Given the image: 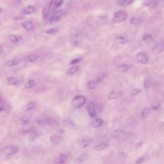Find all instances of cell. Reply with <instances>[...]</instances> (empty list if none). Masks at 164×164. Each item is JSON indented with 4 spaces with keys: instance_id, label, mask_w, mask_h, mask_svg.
<instances>
[{
    "instance_id": "obj_13",
    "label": "cell",
    "mask_w": 164,
    "mask_h": 164,
    "mask_svg": "<svg viewBox=\"0 0 164 164\" xmlns=\"http://www.w3.org/2000/svg\"><path fill=\"white\" fill-rule=\"evenodd\" d=\"M63 139V138L61 135H58V134H55L51 136L50 137V141L51 142H53L54 144H58L59 142H61Z\"/></svg>"
},
{
    "instance_id": "obj_33",
    "label": "cell",
    "mask_w": 164,
    "mask_h": 164,
    "mask_svg": "<svg viewBox=\"0 0 164 164\" xmlns=\"http://www.w3.org/2000/svg\"><path fill=\"white\" fill-rule=\"evenodd\" d=\"M57 31H58L57 28H50L49 30H47V31L46 32V33H47V34H54V33H55L56 32H57Z\"/></svg>"
},
{
    "instance_id": "obj_14",
    "label": "cell",
    "mask_w": 164,
    "mask_h": 164,
    "mask_svg": "<svg viewBox=\"0 0 164 164\" xmlns=\"http://www.w3.org/2000/svg\"><path fill=\"white\" fill-rule=\"evenodd\" d=\"M19 64V61L18 60L16 59H12V60H8V61L5 62V66H7V67H14V66H17Z\"/></svg>"
},
{
    "instance_id": "obj_39",
    "label": "cell",
    "mask_w": 164,
    "mask_h": 164,
    "mask_svg": "<svg viewBox=\"0 0 164 164\" xmlns=\"http://www.w3.org/2000/svg\"><path fill=\"white\" fill-rule=\"evenodd\" d=\"M151 3H152L151 0H144V3L146 5H149V4H151Z\"/></svg>"
},
{
    "instance_id": "obj_15",
    "label": "cell",
    "mask_w": 164,
    "mask_h": 164,
    "mask_svg": "<svg viewBox=\"0 0 164 164\" xmlns=\"http://www.w3.org/2000/svg\"><path fill=\"white\" fill-rule=\"evenodd\" d=\"M22 27L25 30H28V31H31V30H33L34 28V26L33 23L32 22H30V21H26V22L23 23Z\"/></svg>"
},
{
    "instance_id": "obj_32",
    "label": "cell",
    "mask_w": 164,
    "mask_h": 164,
    "mask_svg": "<svg viewBox=\"0 0 164 164\" xmlns=\"http://www.w3.org/2000/svg\"><path fill=\"white\" fill-rule=\"evenodd\" d=\"M140 23V19L137 18H132L130 19V23L131 24H137Z\"/></svg>"
},
{
    "instance_id": "obj_20",
    "label": "cell",
    "mask_w": 164,
    "mask_h": 164,
    "mask_svg": "<svg viewBox=\"0 0 164 164\" xmlns=\"http://www.w3.org/2000/svg\"><path fill=\"white\" fill-rule=\"evenodd\" d=\"M103 124V120L100 118H98L96 119H95L92 122V126L93 128H99Z\"/></svg>"
},
{
    "instance_id": "obj_21",
    "label": "cell",
    "mask_w": 164,
    "mask_h": 164,
    "mask_svg": "<svg viewBox=\"0 0 164 164\" xmlns=\"http://www.w3.org/2000/svg\"><path fill=\"white\" fill-rule=\"evenodd\" d=\"M22 39V37L18 35H11L9 37V40L12 43H17Z\"/></svg>"
},
{
    "instance_id": "obj_29",
    "label": "cell",
    "mask_w": 164,
    "mask_h": 164,
    "mask_svg": "<svg viewBox=\"0 0 164 164\" xmlns=\"http://www.w3.org/2000/svg\"><path fill=\"white\" fill-rule=\"evenodd\" d=\"M87 154H82L81 155H80L79 157H78L77 158H76V162H83L85 161L86 159H87Z\"/></svg>"
},
{
    "instance_id": "obj_16",
    "label": "cell",
    "mask_w": 164,
    "mask_h": 164,
    "mask_svg": "<svg viewBox=\"0 0 164 164\" xmlns=\"http://www.w3.org/2000/svg\"><path fill=\"white\" fill-rule=\"evenodd\" d=\"M92 142H93V140L91 139H83L80 142V146L83 148H87V147H88L92 144Z\"/></svg>"
},
{
    "instance_id": "obj_3",
    "label": "cell",
    "mask_w": 164,
    "mask_h": 164,
    "mask_svg": "<svg viewBox=\"0 0 164 164\" xmlns=\"http://www.w3.org/2000/svg\"><path fill=\"white\" fill-rule=\"evenodd\" d=\"M128 18V14L125 11H118L114 13L113 21L115 23H121L126 20Z\"/></svg>"
},
{
    "instance_id": "obj_31",
    "label": "cell",
    "mask_w": 164,
    "mask_h": 164,
    "mask_svg": "<svg viewBox=\"0 0 164 164\" xmlns=\"http://www.w3.org/2000/svg\"><path fill=\"white\" fill-rule=\"evenodd\" d=\"M151 85V81L149 78H146L144 83V87L145 89H148Z\"/></svg>"
},
{
    "instance_id": "obj_5",
    "label": "cell",
    "mask_w": 164,
    "mask_h": 164,
    "mask_svg": "<svg viewBox=\"0 0 164 164\" xmlns=\"http://www.w3.org/2000/svg\"><path fill=\"white\" fill-rule=\"evenodd\" d=\"M63 2L64 0H51L48 7L51 14H53L56 11V10H57V8L60 7L62 5Z\"/></svg>"
},
{
    "instance_id": "obj_19",
    "label": "cell",
    "mask_w": 164,
    "mask_h": 164,
    "mask_svg": "<svg viewBox=\"0 0 164 164\" xmlns=\"http://www.w3.org/2000/svg\"><path fill=\"white\" fill-rule=\"evenodd\" d=\"M79 69V66H73L69 69L66 72V74L67 75H72L78 71Z\"/></svg>"
},
{
    "instance_id": "obj_28",
    "label": "cell",
    "mask_w": 164,
    "mask_h": 164,
    "mask_svg": "<svg viewBox=\"0 0 164 164\" xmlns=\"http://www.w3.org/2000/svg\"><path fill=\"white\" fill-rule=\"evenodd\" d=\"M35 103L34 102H30L29 103H28V104L26 105L25 108H24V110L26 111H30L32 109H33L34 108H35Z\"/></svg>"
},
{
    "instance_id": "obj_11",
    "label": "cell",
    "mask_w": 164,
    "mask_h": 164,
    "mask_svg": "<svg viewBox=\"0 0 164 164\" xmlns=\"http://www.w3.org/2000/svg\"><path fill=\"white\" fill-rule=\"evenodd\" d=\"M51 15H52V14H51V13L49 9L48 6H46L44 8H43L42 16H43V18H44V19L45 20L48 21Z\"/></svg>"
},
{
    "instance_id": "obj_2",
    "label": "cell",
    "mask_w": 164,
    "mask_h": 164,
    "mask_svg": "<svg viewBox=\"0 0 164 164\" xmlns=\"http://www.w3.org/2000/svg\"><path fill=\"white\" fill-rule=\"evenodd\" d=\"M87 99L83 96H77L72 100V105L76 109H79L85 104Z\"/></svg>"
},
{
    "instance_id": "obj_35",
    "label": "cell",
    "mask_w": 164,
    "mask_h": 164,
    "mask_svg": "<svg viewBox=\"0 0 164 164\" xmlns=\"http://www.w3.org/2000/svg\"><path fill=\"white\" fill-rule=\"evenodd\" d=\"M117 40L119 43H120V44H124V43H126L127 42V40L126 39V38L123 37H121V36L118 37Z\"/></svg>"
},
{
    "instance_id": "obj_4",
    "label": "cell",
    "mask_w": 164,
    "mask_h": 164,
    "mask_svg": "<svg viewBox=\"0 0 164 164\" xmlns=\"http://www.w3.org/2000/svg\"><path fill=\"white\" fill-rule=\"evenodd\" d=\"M64 14V12L63 10L60 9V10H56L53 14L51 16L50 18L49 19L48 21H47V22H49L50 23L57 22V21H58L62 18Z\"/></svg>"
},
{
    "instance_id": "obj_9",
    "label": "cell",
    "mask_w": 164,
    "mask_h": 164,
    "mask_svg": "<svg viewBox=\"0 0 164 164\" xmlns=\"http://www.w3.org/2000/svg\"><path fill=\"white\" fill-rule=\"evenodd\" d=\"M68 158V156L66 154H60L56 159V163L57 164H64L66 163Z\"/></svg>"
},
{
    "instance_id": "obj_30",
    "label": "cell",
    "mask_w": 164,
    "mask_h": 164,
    "mask_svg": "<svg viewBox=\"0 0 164 164\" xmlns=\"http://www.w3.org/2000/svg\"><path fill=\"white\" fill-rule=\"evenodd\" d=\"M97 83H98V82L97 81V80H92V81H90L88 84H87V86H88V88L89 89H93L95 87H96Z\"/></svg>"
},
{
    "instance_id": "obj_34",
    "label": "cell",
    "mask_w": 164,
    "mask_h": 164,
    "mask_svg": "<svg viewBox=\"0 0 164 164\" xmlns=\"http://www.w3.org/2000/svg\"><path fill=\"white\" fill-rule=\"evenodd\" d=\"M140 92H141V90L140 89H133V90H132V91L131 92V95L132 96H135Z\"/></svg>"
},
{
    "instance_id": "obj_40",
    "label": "cell",
    "mask_w": 164,
    "mask_h": 164,
    "mask_svg": "<svg viewBox=\"0 0 164 164\" xmlns=\"http://www.w3.org/2000/svg\"><path fill=\"white\" fill-rule=\"evenodd\" d=\"M142 160H143V158H139V159H138L136 161V163H140Z\"/></svg>"
},
{
    "instance_id": "obj_7",
    "label": "cell",
    "mask_w": 164,
    "mask_h": 164,
    "mask_svg": "<svg viewBox=\"0 0 164 164\" xmlns=\"http://www.w3.org/2000/svg\"><path fill=\"white\" fill-rule=\"evenodd\" d=\"M87 112L89 115L91 117H94L96 115V107L95 103L93 102H89L87 105Z\"/></svg>"
},
{
    "instance_id": "obj_17",
    "label": "cell",
    "mask_w": 164,
    "mask_h": 164,
    "mask_svg": "<svg viewBox=\"0 0 164 164\" xmlns=\"http://www.w3.org/2000/svg\"><path fill=\"white\" fill-rule=\"evenodd\" d=\"M129 68H130V66H129L128 64H122L120 65L117 67V70L119 72H126L128 71Z\"/></svg>"
},
{
    "instance_id": "obj_1",
    "label": "cell",
    "mask_w": 164,
    "mask_h": 164,
    "mask_svg": "<svg viewBox=\"0 0 164 164\" xmlns=\"http://www.w3.org/2000/svg\"><path fill=\"white\" fill-rule=\"evenodd\" d=\"M19 147L16 145H8L4 147L3 149V153L8 156H12L16 154L19 151Z\"/></svg>"
},
{
    "instance_id": "obj_37",
    "label": "cell",
    "mask_w": 164,
    "mask_h": 164,
    "mask_svg": "<svg viewBox=\"0 0 164 164\" xmlns=\"http://www.w3.org/2000/svg\"><path fill=\"white\" fill-rule=\"evenodd\" d=\"M80 61H81V58H79L72 59L71 61V62H70V64H76L77 63L80 62Z\"/></svg>"
},
{
    "instance_id": "obj_27",
    "label": "cell",
    "mask_w": 164,
    "mask_h": 164,
    "mask_svg": "<svg viewBox=\"0 0 164 164\" xmlns=\"http://www.w3.org/2000/svg\"><path fill=\"white\" fill-rule=\"evenodd\" d=\"M36 85V82L33 80H29L25 84L26 89H31Z\"/></svg>"
},
{
    "instance_id": "obj_8",
    "label": "cell",
    "mask_w": 164,
    "mask_h": 164,
    "mask_svg": "<svg viewBox=\"0 0 164 164\" xmlns=\"http://www.w3.org/2000/svg\"><path fill=\"white\" fill-rule=\"evenodd\" d=\"M164 49V43L163 42H159L154 44L152 47V51L154 53H160Z\"/></svg>"
},
{
    "instance_id": "obj_23",
    "label": "cell",
    "mask_w": 164,
    "mask_h": 164,
    "mask_svg": "<svg viewBox=\"0 0 164 164\" xmlns=\"http://www.w3.org/2000/svg\"><path fill=\"white\" fill-rule=\"evenodd\" d=\"M121 94L120 92H110L109 95V99L110 100H116V99H118Z\"/></svg>"
},
{
    "instance_id": "obj_26",
    "label": "cell",
    "mask_w": 164,
    "mask_h": 164,
    "mask_svg": "<svg viewBox=\"0 0 164 164\" xmlns=\"http://www.w3.org/2000/svg\"><path fill=\"white\" fill-rule=\"evenodd\" d=\"M133 1L134 0H119V4L122 7H126L130 5Z\"/></svg>"
},
{
    "instance_id": "obj_24",
    "label": "cell",
    "mask_w": 164,
    "mask_h": 164,
    "mask_svg": "<svg viewBox=\"0 0 164 164\" xmlns=\"http://www.w3.org/2000/svg\"><path fill=\"white\" fill-rule=\"evenodd\" d=\"M37 58H38L37 56H36L35 55H30L27 56V57L24 58V60H25V62H33L36 61Z\"/></svg>"
},
{
    "instance_id": "obj_25",
    "label": "cell",
    "mask_w": 164,
    "mask_h": 164,
    "mask_svg": "<svg viewBox=\"0 0 164 164\" xmlns=\"http://www.w3.org/2000/svg\"><path fill=\"white\" fill-rule=\"evenodd\" d=\"M19 83L18 79H16L14 77L8 78L7 79V84L8 85H16Z\"/></svg>"
},
{
    "instance_id": "obj_38",
    "label": "cell",
    "mask_w": 164,
    "mask_h": 164,
    "mask_svg": "<svg viewBox=\"0 0 164 164\" xmlns=\"http://www.w3.org/2000/svg\"><path fill=\"white\" fill-rule=\"evenodd\" d=\"M151 35H149V34H147V35H145L144 37H143V41H148V40H150L151 38Z\"/></svg>"
},
{
    "instance_id": "obj_22",
    "label": "cell",
    "mask_w": 164,
    "mask_h": 164,
    "mask_svg": "<svg viewBox=\"0 0 164 164\" xmlns=\"http://www.w3.org/2000/svg\"><path fill=\"white\" fill-rule=\"evenodd\" d=\"M108 146H109V144L106 143V142H101V143L97 145L96 146V148H95V149H96V151H100L105 149Z\"/></svg>"
},
{
    "instance_id": "obj_18",
    "label": "cell",
    "mask_w": 164,
    "mask_h": 164,
    "mask_svg": "<svg viewBox=\"0 0 164 164\" xmlns=\"http://www.w3.org/2000/svg\"><path fill=\"white\" fill-rule=\"evenodd\" d=\"M150 114V109L149 108H144L140 112V117L142 119H146Z\"/></svg>"
},
{
    "instance_id": "obj_36",
    "label": "cell",
    "mask_w": 164,
    "mask_h": 164,
    "mask_svg": "<svg viewBox=\"0 0 164 164\" xmlns=\"http://www.w3.org/2000/svg\"><path fill=\"white\" fill-rule=\"evenodd\" d=\"M5 109H6V105H5V103H4L3 100L1 98V105H0V110H1V112H3V110H5Z\"/></svg>"
},
{
    "instance_id": "obj_41",
    "label": "cell",
    "mask_w": 164,
    "mask_h": 164,
    "mask_svg": "<svg viewBox=\"0 0 164 164\" xmlns=\"http://www.w3.org/2000/svg\"><path fill=\"white\" fill-rule=\"evenodd\" d=\"M162 95L163 97H164V90L162 92Z\"/></svg>"
},
{
    "instance_id": "obj_10",
    "label": "cell",
    "mask_w": 164,
    "mask_h": 164,
    "mask_svg": "<svg viewBox=\"0 0 164 164\" xmlns=\"http://www.w3.org/2000/svg\"><path fill=\"white\" fill-rule=\"evenodd\" d=\"M124 133H125V131L123 130V129H116V130L112 132V133L111 134V137L112 138H114V139H119V138H120L124 135Z\"/></svg>"
},
{
    "instance_id": "obj_12",
    "label": "cell",
    "mask_w": 164,
    "mask_h": 164,
    "mask_svg": "<svg viewBox=\"0 0 164 164\" xmlns=\"http://www.w3.org/2000/svg\"><path fill=\"white\" fill-rule=\"evenodd\" d=\"M36 11V8L33 6H27L23 8V13L24 14H33V12H35Z\"/></svg>"
},
{
    "instance_id": "obj_6",
    "label": "cell",
    "mask_w": 164,
    "mask_h": 164,
    "mask_svg": "<svg viewBox=\"0 0 164 164\" xmlns=\"http://www.w3.org/2000/svg\"><path fill=\"white\" fill-rule=\"evenodd\" d=\"M136 59L139 62L142 64H146L149 62V55L146 53L139 52L136 55Z\"/></svg>"
}]
</instances>
